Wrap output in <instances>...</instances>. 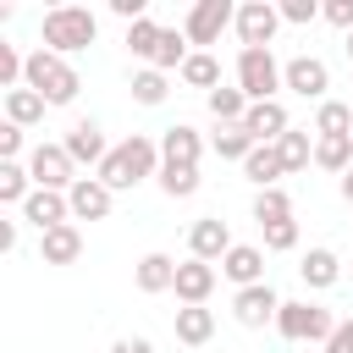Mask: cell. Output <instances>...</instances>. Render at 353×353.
Returning <instances> with one entry per match:
<instances>
[{
    "label": "cell",
    "mask_w": 353,
    "mask_h": 353,
    "mask_svg": "<svg viewBox=\"0 0 353 353\" xmlns=\"http://www.w3.org/2000/svg\"><path fill=\"white\" fill-rule=\"evenodd\" d=\"M94 176H99L110 193H127V188L160 176V143H154L149 132H132V138H121V143L105 154V165H99Z\"/></svg>",
    "instance_id": "cell-1"
},
{
    "label": "cell",
    "mask_w": 353,
    "mask_h": 353,
    "mask_svg": "<svg viewBox=\"0 0 353 353\" xmlns=\"http://www.w3.org/2000/svg\"><path fill=\"white\" fill-rule=\"evenodd\" d=\"M99 39V17L88 6H50L44 22H39V44L50 55H77Z\"/></svg>",
    "instance_id": "cell-2"
},
{
    "label": "cell",
    "mask_w": 353,
    "mask_h": 353,
    "mask_svg": "<svg viewBox=\"0 0 353 353\" xmlns=\"http://www.w3.org/2000/svg\"><path fill=\"white\" fill-rule=\"evenodd\" d=\"M22 88H33L44 105H72L77 99V88H83V77H77V66L66 61V55H50L44 44L28 55V77H22Z\"/></svg>",
    "instance_id": "cell-3"
},
{
    "label": "cell",
    "mask_w": 353,
    "mask_h": 353,
    "mask_svg": "<svg viewBox=\"0 0 353 353\" xmlns=\"http://www.w3.org/2000/svg\"><path fill=\"white\" fill-rule=\"evenodd\" d=\"M331 331H336V314L325 309V303H314V298H281V314H276V336H287V342H331Z\"/></svg>",
    "instance_id": "cell-4"
},
{
    "label": "cell",
    "mask_w": 353,
    "mask_h": 353,
    "mask_svg": "<svg viewBox=\"0 0 353 353\" xmlns=\"http://www.w3.org/2000/svg\"><path fill=\"white\" fill-rule=\"evenodd\" d=\"M237 88L248 94V105L276 99V88H287L281 83V61L270 50H237Z\"/></svg>",
    "instance_id": "cell-5"
},
{
    "label": "cell",
    "mask_w": 353,
    "mask_h": 353,
    "mask_svg": "<svg viewBox=\"0 0 353 353\" xmlns=\"http://www.w3.org/2000/svg\"><path fill=\"white\" fill-rule=\"evenodd\" d=\"M28 176H33V188L72 193V182H77V160L66 154V143H33V149H28Z\"/></svg>",
    "instance_id": "cell-6"
},
{
    "label": "cell",
    "mask_w": 353,
    "mask_h": 353,
    "mask_svg": "<svg viewBox=\"0 0 353 353\" xmlns=\"http://www.w3.org/2000/svg\"><path fill=\"white\" fill-rule=\"evenodd\" d=\"M232 22H237V6L232 0H193L188 17H182V33H188V44H215Z\"/></svg>",
    "instance_id": "cell-7"
},
{
    "label": "cell",
    "mask_w": 353,
    "mask_h": 353,
    "mask_svg": "<svg viewBox=\"0 0 353 353\" xmlns=\"http://www.w3.org/2000/svg\"><path fill=\"white\" fill-rule=\"evenodd\" d=\"M232 28H237L243 50H270V39H276V28H281V6H270V0H243Z\"/></svg>",
    "instance_id": "cell-8"
},
{
    "label": "cell",
    "mask_w": 353,
    "mask_h": 353,
    "mask_svg": "<svg viewBox=\"0 0 353 353\" xmlns=\"http://www.w3.org/2000/svg\"><path fill=\"white\" fill-rule=\"evenodd\" d=\"M281 83H287L298 99H314V105L331 99V94H325V88H331V66H325L320 55H292V61L281 66Z\"/></svg>",
    "instance_id": "cell-9"
},
{
    "label": "cell",
    "mask_w": 353,
    "mask_h": 353,
    "mask_svg": "<svg viewBox=\"0 0 353 353\" xmlns=\"http://www.w3.org/2000/svg\"><path fill=\"white\" fill-rule=\"evenodd\" d=\"M232 248H237V243H232V226H226L221 215H199V221L188 226V254H193V259H204V265H221Z\"/></svg>",
    "instance_id": "cell-10"
},
{
    "label": "cell",
    "mask_w": 353,
    "mask_h": 353,
    "mask_svg": "<svg viewBox=\"0 0 353 353\" xmlns=\"http://www.w3.org/2000/svg\"><path fill=\"white\" fill-rule=\"evenodd\" d=\"M276 314H281V298H276V287H270V281L232 292V320H237V325L259 331V325H276Z\"/></svg>",
    "instance_id": "cell-11"
},
{
    "label": "cell",
    "mask_w": 353,
    "mask_h": 353,
    "mask_svg": "<svg viewBox=\"0 0 353 353\" xmlns=\"http://www.w3.org/2000/svg\"><path fill=\"white\" fill-rule=\"evenodd\" d=\"M243 127H248V138H254V143H281V138L292 132V116H287V105H281V99H265V105H248Z\"/></svg>",
    "instance_id": "cell-12"
},
{
    "label": "cell",
    "mask_w": 353,
    "mask_h": 353,
    "mask_svg": "<svg viewBox=\"0 0 353 353\" xmlns=\"http://www.w3.org/2000/svg\"><path fill=\"white\" fill-rule=\"evenodd\" d=\"M61 143H66V154H72L77 165H94V171H99V165H105V154H110V143H105V132H99V121H94V116L72 121V132H66Z\"/></svg>",
    "instance_id": "cell-13"
},
{
    "label": "cell",
    "mask_w": 353,
    "mask_h": 353,
    "mask_svg": "<svg viewBox=\"0 0 353 353\" xmlns=\"http://www.w3.org/2000/svg\"><path fill=\"white\" fill-rule=\"evenodd\" d=\"M22 221H33L39 232L72 226V199H66V193H50V188H33V193H28V204H22Z\"/></svg>",
    "instance_id": "cell-14"
},
{
    "label": "cell",
    "mask_w": 353,
    "mask_h": 353,
    "mask_svg": "<svg viewBox=\"0 0 353 353\" xmlns=\"http://www.w3.org/2000/svg\"><path fill=\"white\" fill-rule=\"evenodd\" d=\"M66 199H72V221H105L110 204H116V193H110L99 176H77Z\"/></svg>",
    "instance_id": "cell-15"
},
{
    "label": "cell",
    "mask_w": 353,
    "mask_h": 353,
    "mask_svg": "<svg viewBox=\"0 0 353 353\" xmlns=\"http://www.w3.org/2000/svg\"><path fill=\"white\" fill-rule=\"evenodd\" d=\"M221 276H226L237 292H243V287H259V281H265V248H259V243H237V248L221 259Z\"/></svg>",
    "instance_id": "cell-16"
},
{
    "label": "cell",
    "mask_w": 353,
    "mask_h": 353,
    "mask_svg": "<svg viewBox=\"0 0 353 353\" xmlns=\"http://www.w3.org/2000/svg\"><path fill=\"white\" fill-rule=\"evenodd\" d=\"M176 303H210V292H215V265H204V259H182L176 265Z\"/></svg>",
    "instance_id": "cell-17"
},
{
    "label": "cell",
    "mask_w": 353,
    "mask_h": 353,
    "mask_svg": "<svg viewBox=\"0 0 353 353\" xmlns=\"http://www.w3.org/2000/svg\"><path fill=\"white\" fill-rule=\"evenodd\" d=\"M199 154H204V138L188 121H176V127L160 132V165H199Z\"/></svg>",
    "instance_id": "cell-18"
},
{
    "label": "cell",
    "mask_w": 353,
    "mask_h": 353,
    "mask_svg": "<svg viewBox=\"0 0 353 353\" xmlns=\"http://www.w3.org/2000/svg\"><path fill=\"white\" fill-rule=\"evenodd\" d=\"M298 276H303V287H309V292L336 287V281H342V259H336V248H309V254H303V265H298Z\"/></svg>",
    "instance_id": "cell-19"
},
{
    "label": "cell",
    "mask_w": 353,
    "mask_h": 353,
    "mask_svg": "<svg viewBox=\"0 0 353 353\" xmlns=\"http://www.w3.org/2000/svg\"><path fill=\"white\" fill-rule=\"evenodd\" d=\"M176 265H182V259H171V254H160V248H154V254H143V259H138V270H132L138 292H171V287H176Z\"/></svg>",
    "instance_id": "cell-20"
},
{
    "label": "cell",
    "mask_w": 353,
    "mask_h": 353,
    "mask_svg": "<svg viewBox=\"0 0 353 353\" xmlns=\"http://www.w3.org/2000/svg\"><path fill=\"white\" fill-rule=\"evenodd\" d=\"M171 325H176V342H182V347H204V342L215 336V309H204V303H182Z\"/></svg>",
    "instance_id": "cell-21"
},
{
    "label": "cell",
    "mask_w": 353,
    "mask_h": 353,
    "mask_svg": "<svg viewBox=\"0 0 353 353\" xmlns=\"http://www.w3.org/2000/svg\"><path fill=\"white\" fill-rule=\"evenodd\" d=\"M77 254H83V232H77V226L39 232V259H44V265H77Z\"/></svg>",
    "instance_id": "cell-22"
},
{
    "label": "cell",
    "mask_w": 353,
    "mask_h": 353,
    "mask_svg": "<svg viewBox=\"0 0 353 353\" xmlns=\"http://www.w3.org/2000/svg\"><path fill=\"white\" fill-rule=\"evenodd\" d=\"M243 176L254 182V188H281V176H287V165H281V154H276V143H259L248 160H243Z\"/></svg>",
    "instance_id": "cell-23"
},
{
    "label": "cell",
    "mask_w": 353,
    "mask_h": 353,
    "mask_svg": "<svg viewBox=\"0 0 353 353\" xmlns=\"http://www.w3.org/2000/svg\"><path fill=\"white\" fill-rule=\"evenodd\" d=\"M204 105H210V116H215V127H237V121L248 116V94H243L237 83H232V88L221 83L215 94H204Z\"/></svg>",
    "instance_id": "cell-24"
},
{
    "label": "cell",
    "mask_w": 353,
    "mask_h": 353,
    "mask_svg": "<svg viewBox=\"0 0 353 353\" xmlns=\"http://www.w3.org/2000/svg\"><path fill=\"white\" fill-rule=\"evenodd\" d=\"M176 77H182L188 88H204V94H215V88H221V61H215L210 50H193V55H188V66H182Z\"/></svg>",
    "instance_id": "cell-25"
},
{
    "label": "cell",
    "mask_w": 353,
    "mask_h": 353,
    "mask_svg": "<svg viewBox=\"0 0 353 353\" xmlns=\"http://www.w3.org/2000/svg\"><path fill=\"white\" fill-rule=\"evenodd\" d=\"M44 110H50V105H44L33 88H11V94H6V121H17L22 132H28V127H39V121H44Z\"/></svg>",
    "instance_id": "cell-26"
},
{
    "label": "cell",
    "mask_w": 353,
    "mask_h": 353,
    "mask_svg": "<svg viewBox=\"0 0 353 353\" xmlns=\"http://www.w3.org/2000/svg\"><path fill=\"white\" fill-rule=\"evenodd\" d=\"M314 138H353V105L325 99V105L314 110Z\"/></svg>",
    "instance_id": "cell-27"
},
{
    "label": "cell",
    "mask_w": 353,
    "mask_h": 353,
    "mask_svg": "<svg viewBox=\"0 0 353 353\" xmlns=\"http://www.w3.org/2000/svg\"><path fill=\"white\" fill-rule=\"evenodd\" d=\"M28 193H33V176H28V165L22 160H0V204H28Z\"/></svg>",
    "instance_id": "cell-28"
},
{
    "label": "cell",
    "mask_w": 353,
    "mask_h": 353,
    "mask_svg": "<svg viewBox=\"0 0 353 353\" xmlns=\"http://www.w3.org/2000/svg\"><path fill=\"white\" fill-rule=\"evenodd\" d=\"M210 149H215L221 160H248V154H254L259 143H254V138H248V127L237 121V127H215V138H210Z\"/></svg>",
    "instance_id": "cell-29"
},
{
    "label": "cell",
    "mask_w": 353,
    "mask_h": 353,
    "mask_svg": "<svg viewBox=\"0 0 353 353\" xmlns=\"http://www.w3.org/2000/svg\"><path fill=\"white\" fill-rule=\"evenodd\" d=\"M314 165L320 171H353V138H314Z\"/></svg>",
    "instance_id": "cell-30"
},
{
    "label": "cell",
    "mask_w": 353,
    "mask_h": 353,
    "mask_svg": "<svg viewBox=\"0 0 353 353\" xmlns=\"http://www.w3.org/2000/svg\"><path fill=\"white\" fill-rule=\"evenodd\" d=\"M160 193L165 199H193L199 193V165H160Z\"/></svg>",
    "instance_id": "cell-31"
},
{
    "label": "cell",
    "mask_w": 353,
    "mask_h": 353,
    "mask_svg": "<svg viewBox=\"0 0 353 353\" xmlns=\"http://www.w3.org/2000/svg\"><path fill=\"white\" fill-rule=\"evenodd\" d=\"M132 99L138 105H165V94H171V83H165V72H154V66H143V72H132Z\"/></svg>",
    "instance_id": "cell-32"
},
{
    "label": "cell",
    "mask_w": 353,
    "mask_h": 353,
    "mask_svg": "<svg viewBox=\"0 0 353 353\" xmlns=\"http://www.w3.org/2000/svg\"><path fill=\"white\" fill-rule=\"evenodd\" d=\"M292 215V199H287V188H259L254 193V221L259 226H270V221H287Z\"/></svg>",
    "instance_id": "cell-33"
},
{
    "label": "cell",
    "mask_w": 353,
    "mask_h": 353,
    "mask_svg": "<svg viewBox=\"0 0 353 353\" xmlns=\"http://www.w3.org/2000/svg\"><path fill=\"white\" fill-rule=\"evenodd\" d=\"M276 154H281V165H287V171H303V165L314 160V138L292 127V132H287V138L276 143Z\"/></svg>",
    "instance_id": "cell-34"
},
{
    "label": "cell",
    "mask_w": 353,
    "mask_h": 353,
    "mask_svg": "<svg viewBox=\"0 0 353 353\" xmlns=\"http://www.w3.org/2000/svg\"><path fill=\"white\" fill-rule=\"evenodd\" d=\"M160 33H165V28L143 17V22H132V28H127V50H132L138 61H154V50H160Z\"/></svg>",
    "instance_id": "cell-35"
},
{
    "label": "cell",
    "mask_w": 353,
    "mask_h": 353,
    "mask_svg": "<svg viewBox=\"0 0 353 353\" xmlns=\"http://www.w3.org/2000/svg\"><path fill=\"white\" fill-rule=\"evenodd\" d=\"M265 232V248L270 254H287V248H298V221L287 215V221H270V226H259Z\"/></svg>",
    "instance_id": "cell-36"
},
{
    "label": "cell",
    "mask_w": 353,
    "mask_h": 353,
    "mask_svg": "<svg viewBox=\"0 0 353 353\" xmlns=\"http://www.w3.org/2000/svg\"><path fill=\"white\" fill-rule=\"evenodd\" d=\"M320 11H325L320 0H281V22H292V28H309Z\"/></svg>",
    "instance_id": "cell-37"
},
{
    "label": "cell",
    "mask_w": 353,
    "mask_h": 353,
    "mask_svg": "<svg viewBox=\"0 0 353 353\" xmlns=\"http://www.w3.org/2000/svg\"><path fill=\"white\" fill-rule=\"evenodd\" d=\"M331 28H342V33H353V0H325V11H320Z\"/></svg>",
    "instance_id": "cell-38"
},
{
    "label": "cell",
    "mask_w": 353,
    "mask_h": 353,
    "mask_svg": "<svg viewBox=\"0 0 353 353\" xmlns=\"http://www.w3.org/2000/svg\"><path fill=\"white\" fill-rule=\"evenodd\" d=\"M17 154H22V127L0 121V160H17Z\"/></svg>",
    "instance_id": "cell-39"
},
{
    "label": "cell",
    "mask_w": 353,
    "mask_h": 353,
    "mask_svg": "<svg viewBox=\"0 0 353 353\" xmlns=\"http://www.w3.org/2000/svg\"><path fill=\"white\" fill-rule=\"evenodd\" d=\"M325 353H353V314H347V320H336V331H331Z\"/></svg>",
    "instance_id": "cell-40"
},
{
    "label": "cell",
    "mask_w": 353,
    "mask_h": 353,
    "mask_svg": "<svg viewBox=\"0 0 353 353\" xmlns=\"http://www.w3.org/2000/svg\"><path fill=\"white\" fill-rule=\"evenodd\" d=\"M110 353H154V342H149V336H116Z\"/></svg>",
    "instance_id": "cell-41"
},
{
    "label": "cell",
    "mask_w": 353,
    "mask_h": 353,
    "mask_svg": "<svg viewBox=\"0 0 353 353\" xmlns=\"http://www.w3.org/2000/svg\"><path fill=\"white\" fill-rule=\"evenodd\" d=\"M0 248H6V254L17 248V221H0Z\"/></svg>",
    "instance_id": "cell-42"
},
{
    "label": "cell",
    "mask_w": 353,
    "mask_h": 353,
    "mask_svg": "<svg viewBox=\"0 0 353 353\" xmlns=\"http://www.w3.org/2000/svg\"><path fill=\"white\" fill-rule=\"evenodd\" d=\"M336 193H342V199L353 204V171H342V176H336Z\"/></svg>",
    "instance_id": "cell-43"
},
{
    "label": "cell",
    "mask_w": 353,
    "mask_h": 353,
    "mask_svg": "<svg viewBox=\"0 0 353 353\" xmlns=\"http://www.w3.org/2000/svg\"><path fill=\"white\" fill-rule=\"evenodd\" d=\"M347 61H353V33H347Z\"/></svg>",
    "instance_id": "cell-44"
}]
</instances>
